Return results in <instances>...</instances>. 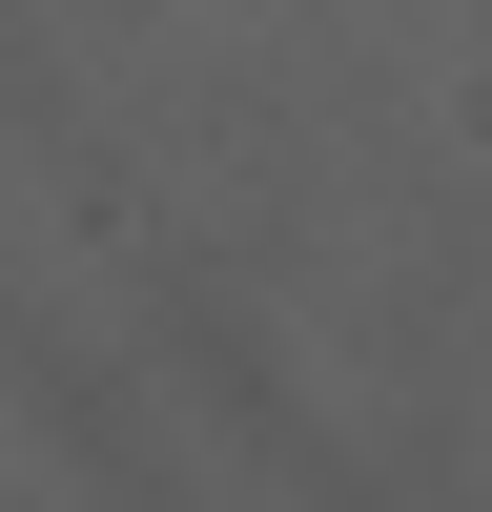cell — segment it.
Returning <instances> with one entry per match:
<instances>
[]
</instances>
